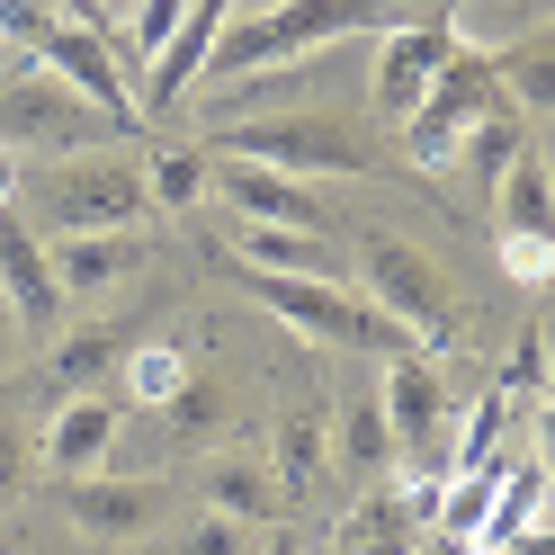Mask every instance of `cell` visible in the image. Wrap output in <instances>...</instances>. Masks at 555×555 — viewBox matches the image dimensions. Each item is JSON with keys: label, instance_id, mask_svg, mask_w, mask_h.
Returning <instances> with one entry per match:
<instances>
[{"label": "cell", "instance_id": "obj_6", "mask_svg": "<svg viewBox=\"0 0 555 555\" xmlns=\"http://www.w3.org/2000/svg\"><path fill=\"white\" fill-rule=\"evenodd\" d=\"M376 403L395 430V466H422L430 483H448V386L422 350H386L376 359Z\"/></svg>", "mask_w": 555, "mask_h": 555}, {"label": "cell", "instance_id": "obj_21", "mask_svg": "<svg viewBox=\"0 0 555 555\" xmlns=\"http://www.w3.org/2000/svg\"><path fill=\"white\" fill-rule=\"evenodd\" d=\"M269 475H278V493H314L323 466H332V430H323V403H278V422H269Z\"/></svg>", "mask_w": 555, "mask_h": 555}, {"label": "cell", "instance_id": "obj_36", "mask_svg": "<svg viewBox=\"0 0 555 555\" xmlns=\"http://www.w3.org/2000/svg\"><path fill=\"white\" fill-rule=\"evenodd\" d=\"M251 555H305V546H296L287 529H260V546H251Z\"/></svg>", "mask_w": 555, "mask_h": 555}, {"label": "cell", "instance_id": "obj_37", "mask_svg": "<svg viewBox=\"0 0 555 555\" xmlns=\"http://www.w3.org/2000/svg\"><path fill=\"white\" fill-rule=\"evenodd\" d=\"M10 197H18V153L0 144V206H10Z\"/></svg>", "mask_w": 555, "mask_h": 555}, {"label": "cell", "instance_id": "obj_10", "mask_svg": "<svg viewBox=\"0 0 555 555\" xmlns=\"http://www.w3.org/2000/svg\"><path fill=\"white\" fill-rule=\"evenodd\" d=\"M206 189H216L242 224H314L323 233V189L296 180V170L242 162V153H206Z\"/></svg>", "mask_w": 555, "mask_h": 555}, {"label": "cell", "instance_id": "obj_28", "mask_svg": "<svg viewBox=\"0 0 555 555\" xmlns=\"http://www.w3.org/2000/svg\"><path fill=\"white\" fill-rule=\"evenodd\" d=\"M260 529H242V519H216V511H197L180 538H170V555H251Z\"/></svg>", "mask_w": 555, "mask_h": 555}, {"label": "cell", "instance_id": "obj_32", "mask_svg": "<svg viewBox=\"0 0 555 555\" xmlns=\"http://www.w3.org/2000/svg\"><path fill=\"white\" fill-rule=\"evenodd\" d=\"M27 475H37V439H27V422H0V502H18Z\"/></svg>", "mask_w": 555, "mask_h": 555}, {"label": "cell", "instance_id": "obj_11", "mask_svg": "<svg viewBox=\"0 0 555 555\" xmlns=\"http://www.w3.org/2000/svg\"><path fill=\"white\" fill-rule=\"evenodd\" d=\"M233 10H242V0H189L180 27H170V46L126 81V90H134V117H162L170 99H189V90H197V73H206V54H216V37L233 27Z\"/></svg>", "mask_w": 555, "mask_h": 555}, {"label": "cell", "instance_id": "obj_17", "mask_svg": "<svg viewBox=\"0 0 555 555\" xmlns=\"http://www.w3.org/2000/svg\"><path fill=\"white\" fill-rule=\"evenodd\" d=\"M0 305H10V314H18L27 332L63 323V287H54L46 242H37V224H27L18 206H0Z\"/></svg>", "mask_w": 555, "mask_h": 555}, {"label": "cell", "instance_id": "obj_14", "mask_svg": "<svg viewBox=\"0 0 555 555\" xmlns=\"http://www.w3.org/2000/svg\"><path fill=\"white\" fill-rule=\"evenodd\" d=\"M117 430H126V412L108 395H63V412L37 430V466L54 483H73V475H99L117 457Z\"/></svg>", "mask_w": 555, "mask_h": 555}, {"label": "cell", "instance_id": "obj_29", "mask_svg": "<svg viewBox=\"0 0 555 555\" xmlns=\"http://www.w3.org/2000/svg\"><path fill=\"white\" fill-rule=\"evenodd\" d=\"M54 18H63L54 0H0V46L37 63V46H46V27H54Z\"/></svg>", "mask_w": 555, "mask_h": 555}, {"label": "cell", "instance_id": "obj_15", "mask_svg": "<svg viewBox=\"0 0 555 555\" xmlns=\"http://www.w3.org/2000/svg\"><path fill=\"white\" fill-rule=\"evenodd\" d=\"M46 269H54L63 305H99V296H117L126 278L144 269V233H54Z\"/></svg>", "mask_w": 555, "mask_h": 555}, {"label": "cell", "instance_id": "obj_7", "mask_svg": "<svg viewBox=\"0 0 555 555\" xmlns=\"http://www.w3.org/2000/svg\"><path fill=\"white\" fill-rule=\"evenodd\" d=\"M99 134H108V126H99V108H90V99H73L46 63L0 90V144H10V153L63 162V153H99Z\"/></svg>", "mask_w": 555, "mask_h": 555}, {"label": "cell", "instance_id": "obj_26", "mask_svg": "<svg viewBox=\"0 0 555 555\" xmlns=\"http://www.w3.org/2000/svg\"><path fill=\"white\" fill-rule=\"evenodd\" d=\"M144 197H153V216H162V206H170V216H189V206L206 197V153H189V144L170 153V144H162L153 170H144Z\"/></svg>", "mask_w": 555, "mask_h": 555}, {"label": "cell", "instance_id": "obj_25", "mask_svg": "<svg viewBox=\"0 0 555 555\" xmlns=\"http://www.w3.org/2000/svg\"><path fill=\"white\" fill-rule=\"evenodd\" d=\"M529 134H538V126H529V117H511V108H493V117H475V126H466V144H457V153L475 162V180H483V197H493V180L511 170V153L529 144Z\"/></svg>", "mask_w": 555, "mask_h": 555}, {"label": "cell", "instance_id": "obj_20", "mask_svg": "<svg viewBox=\"0 0 555 555\" xmlns=\"http://www.w3.org/2000/svg\"><path fill=\"white\" fill-rule=\"evenodd\" d=\"M493 216H502V233H519V242H555V162H546L538 134L511 153V170L493 180Z\"/></svg>", "mask_w": 555, "mask_h": 555}, {"label": "cell", "instance_id": "obj_1", "mask_svg": "<svg viewBox=\"0 0 555 555\" xmlns=\"http://www.w3.org/2000/svg\"><path fill=\"white\" fill-rule=\"evenodd\" d=\"M18 216H46L54 233H144V162L126 153H63V162H18Z\"/></svg>", "mask_w": 555, "mask_h": 555}, {"label": "cell", "instance_id": "obj_33", "mask_svg": "<svg viewBox=\"0 0 555 555\" xmlns=\"http://www.w3.org/2000/svg\"><path fill=\"white\" fill-rule=\"evenodd\" d=\"M502 269L519 278V287H546V269H555V242H519V233H502Z\"/></svg>", "mask_w": 555, "mask_h": 555}, {"label": "cell", "instance_id": "obj_18", "mask_svg": "<svg viewBox=\"0 0 555 555\" xmlns=\"http://www.w3.org/2000/svg\"><path fill=\"white\" fill-rule=\"evenodd\" d=\"M197 502L216 519H242V529H278L287 519V493H278L269 457H251V448H216L206 475H197Z\"/></svg>", "mask_w": 555, "mask_h": 555}, {"label": "cell", "instance_id": "obj_38", "mask_svg": "<svg viewBox=\"0 0 555 555\" xmlns=\"http://www.w3.org/2000/svg\"><path fill=\"white\" fill-rule=\"evenodd\" d=\"M403 555H457V546H439V538H422V546H403Z\"/></svg>", "mask_w": 555, "mask_h": 555}, {"label": "cell", "instance_id": "obj_19", "mask_svg": "<svg viewBox=\"0 0 555 555\" xmlns=\"http://www.w3.org/2000/svg\"><path fill=\"white\" fill-rule=\"evenodd\" d=\"M233 260L260 269V278H340L332 242L314 224H242L233 216ZM340 287H350V278H340Z\"/></svg>", "mask_w": 555, "mask_h": 555}, {"label": "cell", "instance_id": "obj_31", "mask_svg": "<svg viewBox=\"0 0 555 555\" xmlns=\"http://www.w3.org/2000/svg\"><path fill=\"white\" fill-rule=\"evenodd\" d=\"M126 367H134V395H144V403H170V395L189 386L180 350H126Z\"/></svg>", "mask_w": 555, "mask_h": 555}, {"label": "cell", "instance_id": "obj_5", "mask_svg": "<svg viewBox=\"0 0 555 555\" xmlns=\"http://www.w3.org/2000/svg\"><path fill=\"white\" fill-rule=\"evenodd\" d=\"M493 108H502L493 54L457 46V54L439 63V81L422 90V108L403 117V153L422 162V170H448V162H457V144H466V126H475V117H493Z\"/></svg>", "mask_w": 555, "mask_h": 555}, {"label": "cell", "instance_id": "obj_12", "mask_svg": "<svg viewBox=\"0 0 555 555\" xmlns=\"http://www.w3.org/2000/svg\"><path fill=\"white\" fill-rule=\"evenodd\" d=\"M457 54V37H448V18H403L386 27V46H376V73H367V99H376V117L403 126L412 108H422V90L439 81V63Z\"/></svg>", "mask_w": 555, "mask_h": 555}, {"label": "cell", "instance_id": "obj_39", "mask_svg": "<svg viewBox=\"0 0 555 555\" xmlns=\"http://www.w3.org/2000/svg\"><path fill=\"white\" fill-rule=\"evenodd\" d=\"M0 555H18V546H10V538H0Z\"/></svg>", "mask_w": 555, "mask_h": 555}, {"label": "cell", "instance_id": "obj_35", "mask_svg": "<svg viewBox=\"0 0 555 555\" xmlns=\"http://www.w3.org/2000/svg\"><path fill=\"white\" fill-rule=\"evenodd\" d=\"M108 10H117V0H63V18H81V27H99Z\"/></svg>", "mask_w": 555, "mask_h": 555}, {"label": "cell", "instance_id": "obj_27", "mask_svg": "<svg viewBox=\"0 0 555 555\" xmlns=\"http://www.w3.org/2000/svg\"><path fill=\"white\" fill-rule=\"evenodd\" d=\"M180 10H189V0H134V18H126V73H144V63L170 46V27H180Z\"/></svg>", "mask_w": 555, "mask_h": 555}, {"label": "cell", "instance_id": "obj_24", "mask_svg": "<svg viewBox=\"0 0 555 555\" xmlns=\"http://www.w3.org/2000/svg\"><path fill=\"white\" fill-rule=\"evenodd\" d=\"M126 359V323H90V332H63L54 340V359H46V376L63 395H90V376H108Z\"/></svg>", "mask_w": 555, "mask_h": 555}, {"label": "cell", "instance_id": "obj_9", "mask_svg": "<svg viewBox=\"0 0 555 555\" xmlns=\"http://www.w3.org/2000/svg\"><path fill=\"white\" fill-rule=\"evenodd\" d=\"M37 63H46V73L73 90V99H90L108 134H134V126H144V117H134V90H126V63H117V46L99 37V27L54 18V27H46V46H37Z\"/></svg>", "mask_w": 555, "mask_h": 555}, {"label": "cell", "instance_id": "obj_8", "mask_svg": "<svg viewBox=\"0 0 555 555\" xmlns=\"http://www.w3.org/2000/svg\"><path fill=\"white\" fill-rule=\"evenodd\" d=\"M54 502L63 519L90 538V546H134V538H153L162 519H170V483L162 475H73V483H54Z\"/></svg>", "mask_w": 555, "mask_h": 555}, {"label": "cell", "instance_id": "obj_22", "mask_svg": "<svg viewBox=\"0 0 555 555\" xmlns=\"http://www.w3.org/2000/svg\"><path fill=\"white\" fill-rule=\"evenodd\" d=\"M538 519H546V466L519 457V466H502V483H493V511H483V529H475V555H502L519 529H538Z\"/></svg>", "mask_w": 555, "mask_h": 555}, {"label": "cell", "instance_id": "obj_2", "mask_svg": "<svg viewBox=\"0 0 555 555\" xmlns=\"http://www.w3.org/2000/svg\"><path fill=\"white\" fill-rule=\"evenodd\" d=\"M367 27H403V0H269L260 18H233L216 37L206 73H278V63H305L340 37H367Z\"/></svg>", "mask_w": 555, "mask_h": 555}, {"label": "cell", "instance_id": "obj_23", "mask_svg": "<svg viewBox=\"0 0 555 555\" xmlns=\"http://www.w3.org/2000/svg\"><path fill=\"white\" fill-rule=\"evenodd\" d=\"M224 422H233V395L216 386V376H189V386L162 403V439H170V448H216Z\"/></svg>", "mask_w": 555, "mask_h": 555}, {"label": "cell", "instance_id": "obj_3", "mask_svg": "<svg viewBox=\"0 0 555 555\" xmlns=\"http://www.w3.org/2000/svg\"><path fill=\"white\" fill-rule=\"evenodd\" d=\"M350 287L412 340V350L448 340V323H457V305H448V269L422 251V242H403V233H367L359 242V278H350Z\"/></svg>", "mask_w": 555, "mask_h": 555}, {"label": "cell", "instance_id": "obj_30", "mask_svg": "<svg viewBox=\"0 0 555 555\" xmlns=\"http://www.w3.org/2000/svg\"><path fill=\"white\" fill-rule=\"evenodd\" d=\"M502 395H546V305H529V332H519V359L502 376Z\"/></svg>", "mask_w": 555, "mask_h": 555}, {"label": "cell", "instance_id": "obj_16", "mask_svg": "<svg viewBox=\"0 0 555 555\" xmlns=\"http://www.w3.org/2000/svg\"><path fill=\"white\" fill-rule=\"evenodd\" d=\"M323 430H332V466L350 475V483L403 475V466H395V430H386V403H376V376H350V386H340V403L323 412Z\"/></svg>", "mask_w": 555, "mask_h": 555}, {"label": "cell", "instance_id": "obj_13", "mask_svg": "<svg viewBox=\"0 0 555 555\" xmlns=\"http://www.w3.org/2000/svg\"><path fill=\"white\" fill-rule=\"evenodd\" d=\"M439 502V483H403V475H376L367 493L340 511V529H332V555H403V546H422V519Z\"/></svg>", "mask_w": 555, "mask_h": 555}, {"label": "cell", "instance_id": "obj_4", "mask_svg": "<svg viewBox=\"0 0 555 555\" xmlns=\"http://www.w3.org/2000/svg\"><path fill=\"white\" fill-rule=\"evenodd\" d=\"M216 153L269 162V170H296V180H367V170H376V144H367L350 117H260V126L224 134Z\"/></svg>", "mask_w": 555, "mask_h": 555}, {"label": "cell", "instance_id": "obj_34", "mask_svg": "<svg viewBox=\"0 0 555 555\" xmlns=\"http://www.w3.org/2000/svg\"><path fill=\"white\" fill-rule=\"evenodd\" d=\"M18 340H27V323L10 314V305H0V376H10V367H18Z\"/></svg>", "mask_w": 555, "mask_h": 555}]
</instances>
